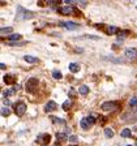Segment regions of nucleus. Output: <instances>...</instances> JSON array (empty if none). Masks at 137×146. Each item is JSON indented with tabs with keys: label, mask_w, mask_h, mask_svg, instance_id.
<instances>
[{
	"label": "nucleus",
	"mask_w": 137,
	"mask_h": 146,
	"mask_svg": "<svg viewBox=\"0 0 137 146\" xmlns=\"http://www.w3.org/2000/svg\"><path fill=\"white\" fill-rule=\"evenodd\" d=\"M34 16L35 15H34L31 11H27V9H24L22 7H18L16 20H17V21H24V20H27V18H33Z\"/></svg>",
	"instance_id": "f257e3e1"
},
{
	"label": "nucleus",
	"mask_w": 137,
	"mask_h": 146,
	"mask_svg": "<svg viewBox=\"0 0 137 146\" xmlns=\"http://www.w3.org/2000/svg\"><path fill=\"white\" fill-rule=\"evenodd\" d=\"M38 85H39V81L37 78H29L26 81V86H25V89H26L27 93H30V94H34L37 91V89H38Z\"/></svg>",
	"instance_id": "f03ea898"
},
{
	"label": "nucleus",
	"mask_w": 137,
	"mask_h": 146,
	"mask_svg": "<svg viewBox=\"0 0 137 146\" xmlns=\"http://www.w3.org/2000/svg\"><path fill=\"white\" fill-rule=\"evenodd\" d=\"M15 112L17 116H22L26 112V104L24 102H16L15 103Z\"/></svg>",
	"instance_id": "7ed1b4c3"
},
{
	"label": "nucleus",
	"mask_w": 137,
	"mask_h": 146,
	"mask_svg": "<svg viewBox=\"0 0 137 146\" xmlns=\"http://www.w3.org/2000/svg\"><path fill=\"white\" fill-rule=\"evenodd\" d=\"M119 104H120L119 102H104L102 104V110L103 111H115V110H118Z\"/></svg>",
	"instance_id": "20e7f679"
},
{
	"label": "nucleus",
	"mask_w": 137,
	"mask_h": 146,
	"mask_svg": "<svg viewBox=\"0 0 137 146\" xmlns=\"http://www.w3.org/2000/svg\"><path fill=\"white\" fill-rule=\"evenodd\" d=\"M77 9L72 5H65V7H59L58 12H60L61 15H72L73 12H76Z\"/></svg>",
	"instance_id": "39448f33"
},
{
	"label": "nucleus",
	"mask_w": 137,
	"mask_h": 146,
	"mask_svg": "<svg viewBox=\"0 0 137 146\" xmlns=\"http://www.w3.org/2000/svg\"><path fill=\"white\" fill-rule=\"evenodd\" d=\"M125 56L128 60L136 61L137 60V48H127L125 50Z\"/></svg>",
	"instance_id": "423d86ee"
},
{
	"label": "nucleus",
	"mask_w": 137,
	"mask_h": 146,
	"mask_svg": "<svg viewBox=\"0 0 137 146\" xmlns=\"http://www.w3.org/2000/svg\"><path fill=\"white\" fill-rule=\"evenodd\" d=\"M16 76L15 74H5L4 76V82H5L7 85H15V82H16Z\"/></svg>",
	"instance_id": "0eeeda50"
},
{
	"label": "nucleus",
	"mask_w": 137,
	"mask_h": 146,
	"mask_svg": "<svg viewBox=\"0 0 137 146\" xmlns=\"http://www.w3.org/2000/svg\"><path fill=\"white\" fill-rule=\"evenodd\" d=\"M50 141H51V136L50 134H41L38 137V142H41L42 145H47Z\"/></svg>",
	"instance_id": "6e6552de"
},
{
	"label": "nucleus",
	"mask_w": 137,
	"mask_h": 146,
	"mask_svg": "<svg viewBox=\"0 0 137 146\" xmlns=\"http://www.w3.org/2000/svg\"><path fill=\"white\" fill-rule=\"evenodd\" d=\"M56 108H58V106H56V103H55L54 100H50L49 103L45 106V111H46V112H52V111H55Z\"/></svg>",
	"instance_id": "1a4fd4ad"
},
{
	"label": "nucleus",
	"mask_w": 137,
	"mask_h": 146,
	"mask_svg": "<svg viewBox=\"0 0 137 146\" xmlns=\"http://www.w3.org/2000/svg\"><path fill=\"white\" fill-rule=\"evenodd\" d=\"M60 25L64 26L65 29H69V30H73V29H77V27H78L77 24H73V22H65V21H61Z\"/></svg>",
	"instance_id": "9d476101"
},
{
	"label": "nucleus",
	"mask_w": 137,
	"mask_h": 146,
	"mask_svg": "<svg viewBox=\"0 0 137 146\" xmlns=\"http://www.w3.org/2000/svg\"><path fill=\"white\" fill-rule=\"evenodd\" d=\"M24 60L27 61V63H39V59L38 58H34V56H29V55H26V56H24Z\"/></svg>",
	"instance_id": "9b49d317"
},
{
	"label": "nucleus",
	"mask_w": 137,
	"mask_h": 146,
	"mask_svg": "<svg viewBox=\"0 0 137 146\" xmlns=\"http://www.w3.org/2000/svg\"><path fill=\"white\" fill-rule=\"evenodd\" d=\"M69 70H70V72H73V73L78 72V70H80V65H78V64H76V63L69 64Z\"/></svg>",
	"instance_id": "f8f14e48"
},
{
	"label": "nucleus",
	"mask_w": 137,
	"mask_h": 146,
	"mask_svg": "<svg viewBox=\"0 0 137 146\" xmlns=\"http://www.w3.org/2000/svg\"><path fill=\"white\" fill-rule=\"evenodd\" d=\"M80 125H81V128H82V129H85V131H88L89 128H90V125L88 124V121H86L85 117L81 119V121H80Z\"/></svg>",
	"instance_id": "ddd939ff"
},
{
	"label": "nucleus",
	"mask_w": 137,
	"mask_h": 146,
	"mask_svg": "<svg viewBox=\"0 0 137 146\" xmlns=\"http://www.w3.org/2000/svg\"><path fill=\"white\" fill-rule=\"evenodd\" d=\"M15 93H16V88L15 89H8V90L3 91V95L4 97H11V95H13Z\"/></svg>",
	"instance_id": "4468645a"
},
{
	"label": "nucleus",
	"mask_w": 137,
	"mask_h": 146,
	"mask_svg": "<svg viewBox=\"0 0 137 146\" xmlns=\"http://www.w3.org/2000/svg\"><path fill=\"white\" fill-rule=\"evenodd\" d=\"M78 91H80V94H81V95H86L89 93V88L86 85H82V86H80V90Z\"/></svg>",
	"instance_id": "2eb2a0df"
},
{
	"label": "nucleus",
	"mask_w": 137,
	"mask_h": 146,
	"mask_svg": "<svg viewBox=\"0 0 137 146\" xmlns=\"http://www.w3.org/2000/svg\"><path fill=\"white\" fill-rule=\"evenodd\" d=\"M118 33H120V31H119V29L115 26H110L108 29H107V34H118Z\"/></svg>",
	"instance_id": "dca6fc26"
},
{
	"label": "nucleus",
	"mask_w": 137,
	"mask_h": 146,
	"mask_svg": "<svg viewBox=\"0 0 137 146\" xmlns=\"http://www.w3.org/2000/svg\"><path fill=\"white\" fill-rule=\"evenodd\" d=\"M131 136H132V133H131V131H129L128 128H125V129H123V131H122V137L128 138V137H131Z\"/></svg>",
	"instance_id": "f3484780"
},
{
	"label": "nucleus",
	"mask_w": 137,
	"mask_h": 146,
	"mask_svg": "<svg viewBox=\"0 0 137 146\" xmlns=\"http://www.w3.org/2000/svg\"><path fill=\"white\" fill-rule=\"evenodd\" d=\"M8 39L11 40V42H13V40H18V39H21V35H20V34H12V35L8 36Z\"/></svg>",
	"instance_id": "a211bd4d"
},
{
	"label": "nucleus",
	"mask_w": 137,
	"mask_h": 146,
	"mask_svg": "<svg viewBox=\"0 0 137 146\" xmlns=\"http://www.w3.org/2000/svg\"><path fill=\"white\" fill-rule=\"evenodd\" d=\"M104 136H106L107 138H111V137L114 136V131H112V129H110V128L104 129Z\"/></svg>",
	"instance_id": "6ab92c4d"
},
{
	"label": "nucleus",
	"mask_w": 137,
	"mask_h": 146,
	"mask_svg": "<svg viewBox=\"0 0 137 146\" xmlns=\"http://www.w3.org/2000/svg\"><path fill=\"white\" fill-rule=\"evenodd\" d=\"M52 77H54L55 80H60L61 77V72H59V70H54V72H52Z\"/></svg>",
	"instance_id": "aec40b11"
},
{
	"label": "nucleus",
	"mask_w": 137,
	"mask_h": 146,
	"mask_svg": "<svg viewBox=\"0 0 137 146\" xmlns=\"http://www.w3.org/2000/svg\"><path fill=\"white\" fill-rule=\"evenodd\" d=\"M56 138H58V141H60V142H63V141L67 140V136L64 133H58L56 134Z\"/></svg>",
	"instance_id": "412c9836"
},
{
	"label": "nucleus",
	"mask_w": 137,
	"mask_h": 146,
	"mask_svg": "<svg viewBox=\"0 0 137 146\" xmlns=\"http://www.w3.org/2000/svg\"><path fill=\"white\" fill-rule=\"evenodd\" d=\"M70 104H72V102H70V100H65V102L63 103V110L68 111V110L70 108Z\"/></svg>",
	"instance_id": "4be33fe9"
},
{
	"label": "nucleus",
	"mask_w": 137,
	"mask_h": 146,
	"mask_svg": "<svg viewBox=\"0 0 137 146\" xmlns=\"http://www.w3.org/2000/svg\"><path fill=\"white\" fill-rule=\"evenodd\" d=\"M9 113H11V110H9L8 107H3V108H1V115L3 116H8Z\"/></svg>",
	"instance_id": "5701e85b"
},
{
	"label": "nucleus",
	"mask_w": 137,
	"mask_h": 146,
	"mask_svg": "<svg viewBox=\"0 0 137 146\" xmlns=\"http://www.w3.org/2000/svg\"><path fill=\"white\" fill-rule=\"evenodd\" d=\"M129 106L131 107H137V97H133L129 100Z\"/></svg>",
	"instance_id": "b1692460"
},
{
	"label": "nucleus",
	"mask_w": 137,
	"mask_h": 146,
	"mask_svg": "<svg viewBox=\"0 0 137 146\" xmlns=\"http://www.w3.org/2000/svg\"><path fill=\"white\" fill-rule=\"evenodd\" d=\"M52 121L54 123H59L61 125H65V121H64L63 119H58V117H52Z\"/></svg>",
	"instance_id": "393cba45"
},
{
	"label": "nucleus",
	"mask_w": 137,
	"mask_h": 146,
	"mask_svg": "<svg viewBox=\"0 0 137 146\" xmlns=\"http://www.w3.org/2000/svg\"><path fill=\"white\" fill-rule=\"evenodd\" d=\"M13 29L12 27H1V34H7V33H11V31H12Z\"/></svg>",
	"instance_id": "a878e982"
},
{
	"label": "nucleus",
	"mask_w": 137,
	"mask_h": 146,
	"mask_svg": "<svg viewBox=\"0 0 137 146\" xmlns=\"http://www.w3.org/2000/svg\"><path fill=\"white\" fill-rule=\"evenodd\" d=\"M25 43H27V42H21V43H17V42H9L8 44H9V46H22V44H25Z\"/></svg>",
	"instance_id": "bb28decb"
},
{
	"label": "nucleus",
	"mask_w": 137,
	"mask_h": 146,
	"mask_svg": "<svg viewBox=\"0 0 137 146\" xmlns=\"http://www.w3.org/2000/svg\"><path fill=\"white\" fill-rule=\"evenodd\" d=\"M69 140H70V141H73V142H77L76 136H70V137H69Z\"/></svg>",
	"instance_id": "cd10ccee"
},
{
	"label": "nucleus",
	"mask_w": 137,
	"mask_h": 146,
	"mask_svg": "<svg viewBox=\"0 0 137 146\" xmlns=\"http://www.w3.org/2000/svg\"><path fill=\"white\" fill-rule=\"evenodd\" d=\"M0 68H1V69H5V64H4V63H0Z\"/></svg>",
	"instance_id": "c85d7f7f"
},
{
	"label": "nucleus",
	"mask_w": 137,
	"mask_h": 146,
	"mask_svg": "<svg viewBox=\"0 0 137 146\" xmlns=\"http://www.w3.org/2000/svg\"><path fill=\"white\" fill-rule=\"evenodd\" d=\"M3 102H4V103H5V104H11V103H9V100H8V99H4Z\"/></svg>",
	"instance_id": "c756f323"
},
{
	"label": "nucleus",
	"mask_w": 137,
	"mask_h": 146,
	"mask_svg": "<svg viewBox=\"0 0 137 146\" xmlns=\"http://www.w3.org/2000/svg\"><path fill=\"white\" fill-rule=\"evenodd\" d=\"M127 146H132V145H127Z\"/></svg>",
	"instance_id": "7c9ffc66"
},
{
	"label": "nucleus",
	"mask_w": 137,
	"mask_h": 146,
	"mask_svg": "<svg viewBox=\"0 0 137 146\" xmlns=\"http://www.w3.org/2000/svg\"><path fill=\"white\" fill-rule=\"evenodd\" d=\"M134 146H137V142H136V145H134Z\"/></svg>",
	"instance_id": "2f4dec72"
}]
</instances>
